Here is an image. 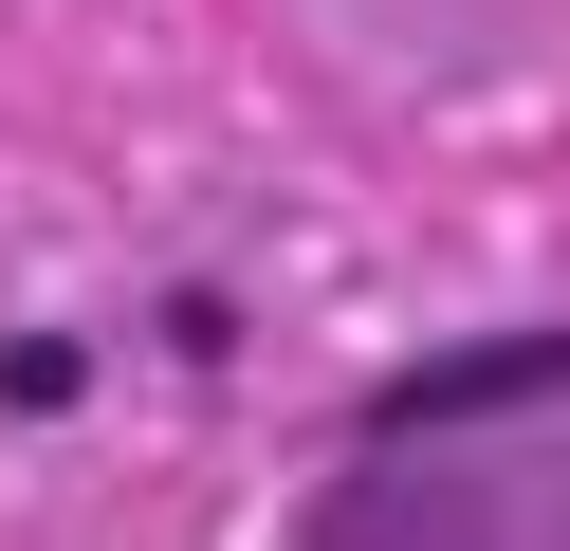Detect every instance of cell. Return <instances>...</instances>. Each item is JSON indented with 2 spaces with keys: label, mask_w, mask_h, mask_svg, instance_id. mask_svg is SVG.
I'll return each mask as SVG.
<instances>
[{
  "label": "cell",
  "mask_w": 570,
  "mask_h": 551,
  "mask_svg": "<svg viewBox=\"0 0 570 551\" xmlns=\"http://www.w3.org/2000/svg\"><path fill=\"white\" fill-rule=\"evenodd\" d=\"M533 386H570V331H497V350H442V367H405L368 423H386V441H423V423H479V404H533Z\"/></svg>",
  "instance_id": "cell-1"
}]
</instances>
